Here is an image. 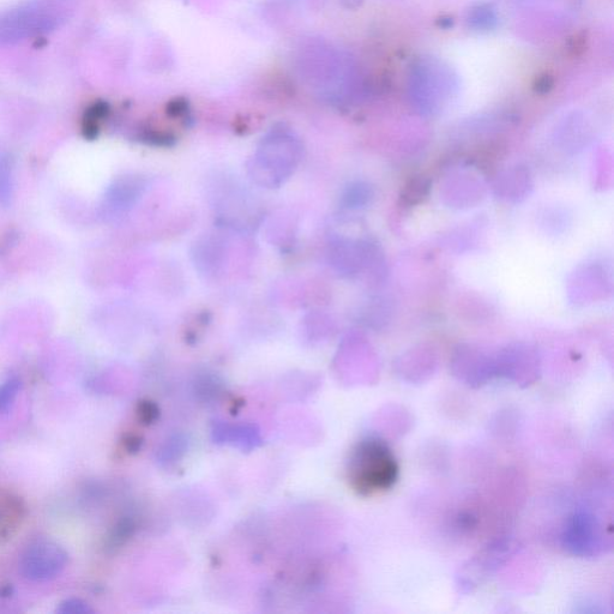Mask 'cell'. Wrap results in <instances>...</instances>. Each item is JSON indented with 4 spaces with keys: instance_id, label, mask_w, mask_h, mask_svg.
<instances>
[{
    "instance_id": "obj_1",
    "label": "cell",
    "mask_w": 614,
    "mask_h": 614,
    "mask_svg": "<svg viewBox=\"0 0 614 614\" xmlns=\"http://www.w3.org/2000/svg\"><path fill=\"white\" fill-rule=\"evenodd\" d=\"M399 478V465L393 451L381 439L371 438L360 445L353 463V481L361 492L391 489Z\"/></svg>"
},
{
    "instance_id": "obj_2",
    "label": "cell",
    "mask_w": 614,
    "mask_h": 614,
    "mask_svg": "<svg viewBox=\"0 0 614 614\" xmlns=\"http://www.w3.org/2000/svg\"><path fill=\"white\" fill-rule=\"evenodd\" d=\"M63 21L62 8L48 0L22 5L0 15V44H16L51 32Z\"/></svg>"
},
{
    "instance_id": "obj_3",
    "label": "cell",
    "mask_w": 614,
    "mask_h": 614,
    "mask_svg": "<svg viewBox=\"0 0 614 614\" xmlns=\"http://www.w3.org/2000/svg\"><path fill=\"white\" fill-rule=\"evenodd\" d=\"M69 555L63 546L52 540L34 541L22 553L20 573L24 579L44 582L56 579L68 567Z\"/></svg>"
},
{
    "instance_id": "obj_4",
    "label": "cell",
    "mask_w": 614,
    "mask_h": 614,
    "mask_svg": "<svg viewBox=\"0 0 614 614\" xmlns=\"http://www.w3.org/2000/svg\"><path fill=\"white\" fill-rule=\"evenodd\" d=\"M22 389V383L17 377L6 379L0 384V413H8Z\"/></svg>"
},
{
    "instance_id": "obj_5",
    "label": "cell",
    "mask_w": 614,
    "mask_h": 614,
    "mask_svg": "<svg viewBox=\"0 0 614 614\" xmlns=\"http://www.w3.org/2000/svg\"><path fill=\"white\" fill-rule=\"evenodd\" d=\"M11 160L8 155H0V203L8 204L11 196Z\"/></svg>"
},
{
    "instance_id": "obj_6",
    "label": "cell",
    "mask_w": 614,
    "mask_h": 614,
    "mask_svg": "<svg viewBox=\"0 0 614 614\" xmlns=\"http://www.w3.org/2000/svg\"><path fill=\"white\" fill-rule=\"evenodd\" d=\"M58 614H90L94 611L82 599L70 598L62 601L57 607Z\"/></svg>"
},
{
    "instance_id": "obj_7",
    "label": "cell",
    "mask_w": 614,
    "mask_h": 614,
    "mask_svg": "<svg viewBox=\"0 0 614 614\" xmlns=\"http://www.w3.org/2000/svg\"><path fill=\"white\" fill-rule=\"evenodd\" d=\"M6 504H0V511L3 510V508L5 507ZM0 520H2V513H0Z\"/></svg>"
}]
</instances>
